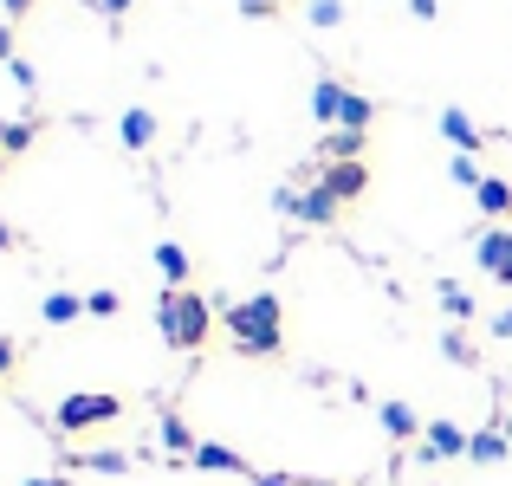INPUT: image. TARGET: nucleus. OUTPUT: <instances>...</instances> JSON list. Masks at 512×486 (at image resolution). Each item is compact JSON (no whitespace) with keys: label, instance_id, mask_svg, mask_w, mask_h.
Listing matches in <instances>:
<instances>
[{"label":"nucleus","instance_id":"f257e3e1","mask_svg":"<svg viewBox=\"0 0 512 486\" xmlns=\"http://www.w3.org/2000/svg\"><path fill=\"white\" fill-rule=\"evenodd\" d=\"M221 324H227V344L240 357H279V344H286V312H279L273 292H253V299L227 305Z\"/></svg>","mask_w":512,"mask_h":486},{"label":"nucleus","instance_id":"f03ea898","mask_svg":"<svg viewBox=\"0 0 512 486\" xmlns=\"http://www.w3.org/2000/svg\"><path fill=\"white\" fill-rule=\"evenodd\" d=\"M208 324H214V305L201 299V292L169 286L163 299H156V331H163L169 350H201L208 344Z\"/></svg>","mask_w":512,"mask_h":486},{"label":"nucleus","instance_id":"7ed1b4c3","mask_svg":"<svg viewBox=\"0 0 512 486\" xmlns=\"http://www.w3.org/2000/svg\"><path fill=\"white\" fill-rule=\"evenodd\" d=\"M124 415V402L117 396H104V389H85V396H65L59 402V435H85V428H104V422H117Z\"/></svg>","mask_w":512,"mask_h":486},{"label":"nucleus","instance_id":"20e7f679","mask_svg":"<svg viewBox=\"0 0 512 486\" xmlns=\"http://www.w3.org/2000/svg\"><path fill=\"white\" fill-rule=\"evenodd\" d=\"M474 260L487 279H500V286H512V227H487V234L474 240Z\"/></svg>","mask_w":512,"mask_h":486},{"label":"nucleus","instance_id":"39448f33","mask_svg":"<svg viewBox=\"0 0 512 486\" xmlns=\"http://www.w3.org/2000/svg\"><path fill=\"white\" fill-rule=\"evenodd\" d=\"M318 182H325L338 201H357V195H370V162H325Z\"/></svg>","mask_w":512,"mask_h":486},{"label":"nucleus","instance_id":"423d86ee","mask_svg":"<svg viewBox=\"0 0 512 486\" xmlns=\"http://www.w3.org/2000/svg\"><path fill=\"white\" fill-rule=\"evenodd\" d=\"M338 208H344V201H338V195H331V188H325V182H318V188H305V195H299V201H292V214H299V221H305V227H331V221H338Z\"/></svg>","mask_w":512,"mask_h":486},{"label":"nucleus","instance_id":"0eeeda50","mask_svg":"<svg viewBox=\"0 0 512 486\" xmlns=\"http://www.w3.org/2000/svg\"><path fill=\"white\" fill-rule=\"evenodd\" d=\"M467 441H474V435H461L454 422H428V435H422V461H454V454H467Z\"/></svg>","mask_w":512,"mask_h":486},{"label":"nucleus","instance_id":"6e6552de","mask_svg":"<svg viewBox=\"0 0 512 486\" xmlns=\"http://www.w3.org/2000/svg\"><path fill=\"white\" fill-rule=\"evenodd\" d=\"M344 98H350V91L338 85V78H318V85H312V117H318L325 130H338V117H344Z\"/></svg>","mask_w":512,"mask_h":486},{"label":"nucleus","instance_id":"1a4fd4ad","mask_svg":"<svg viewBox=\"0 0 512 486\" xmlns=\"http://www.w3.org/2000/svg\"><path fill=\"white\" fill-rule=\"evenodd\" d=\"M441 137H448L461 156L480 150V130H474V117H467V111H441Z\"/></svg>","mask_w":512,"mask_h":486},{"label":"nucleus","instance_id":"9d476101","mask_svg":"<svg viewBox=\"0 0 512 486\" xmlns=\"http://www.w3.org/2000/svg\"><path fill=\"white\" fill-rule=\"evenodd\" d=\"M195 467H208V474H247V461H240L234 448H221V441H201V448H195Z\"/></svg>","mask_w":512,"mask_h":486},{"label":"nucleus","instance_id":"9b49d317","mask_svg":"<svg viewBox=\"0 0 512 486\" xmlns=\"http://www.w3.org/2000/svg\"><path fill=\"white\" fill-rule=\"evenodd\" d=\"M117 137H124V150H150V143H156V117L150 111H124Z\"/></svg>","mask_w":512,"mask_h":486},{"label":"nucleus","instance_id":"f8f14e48","mask_svg":"<svg viewBox=\"0 0 512 486\" xmlns=\"http://www.w3.org/2000/svg\"><path fill=\"white\" fill-rule=\"evenodd\" d=\"M467 454H474L480 467H493V461H506L512 454V441H506V428H480L474 441H467Z\"/></svg>","mask_w":512,"mask_h":486},{"label":"nucleus","instance_id":"ddd939ff","mask_svg":"<svg viewBox=\"0 0 512 486\" xmlns=\"http://www.w3.org/2000/svg\"><path fill=\"white\" fill-rule=\"evenodd\" d=\"M474 201H480V214H493V221H500V214H512V182H500V175H487V182L474 188Z\"/></svg>","mask_w":512,"mask_h":486},{"label":"nucleus","instance_id":"4468645a","mask_svg":"<svg viewBox=\"0 0 512 486\" xmlns=\"http://www.w3.org/2000/svg\"><path fill=\"white\" fill-rule=\"evenodd\" d=\"M363 143H370L363 130H331V137H325V156L331 162H363Z\"/></svg>","mask_w":512,"mask_h":486},{"label":"nucleus","instance_id":"2eb2a0df","mask_svg":"<svg viewBox=\"0 0 512 486\" xmlns=\"http://www.w3.org/2000/svg\"><path fill=\"white\" fill-rule=\"evenodd\" d=\"M383 428H389L396 441H415V435H422V422H415L409 402H383Z\"/></svg>","mask_w":512,"mask_h":486},{"label":"nucleus","instance_id":"dca6fc26","mask_svg":"<svg viewBox=\"0 0 512 486\" xmlns=\"http://www.w3.org/2000/svg\"><path fill=\"white\" fill-rule=\"evenodd\" d=\"M156 273H163L169 286H182V279H188V253L175 247V240H156Z\"/></svg>","mask_w":512,"mask_h":486},{"label":"nucleus","instance_id":"f3484780","mask_svg":"<svg viewBox=\"0 0 512 486\" xmlns=\"http://www.w3.org/2000/svg\"><path fill=\"white\" fill-rule=\"evenodd\" d=\"M370 124H376V98L350 91V98H344V117H338V130H370Z\"/></svg>","mask_w":512,"mask_h":486},{"label":"nucleus","instance_id":"a211bd4d","mask_svg":"<svg viewBox=\"0 0 512 486\" xmlns=\"http://www.w3.org/2000/svg\"><path fill=\"white\" fill-rule=\"evenodd\" d=\"M163 448H169V454H188V461H195V448H201V441L188 435V422H182V415H163Z\"/></svg>","mask_w":512,"mask_h":486},{"label":"nucleus","instance_id":"6ab92c4d","mask_svg":"<svg viewBox=\"0 0 512 486\" xmlns=\"http://www.w3.org/2000/svg\"><path fill=\"white\" fill-rule=\"evenodd\" d=\"M33 137H39V124H33V117H20V124H0V150H7V156L33 150Z\"/></svg>","mask_w":512,"mask_h":486},{"label":"nucleus","instance_id":"aec40b11","mask_svg":"<svg viewBox=\"0 0 512 486\" xmlns=\"http://www.w3.org/2000/svg\"><path fill=\"white\" fill-rule=\"evenodd\" d=\"M441 312H448L454 324H467V318H474V292H461V286L448 279V286H441Z\"/></svg>","mask_w":512,"mask_h":486},{"label":"nucleus","instance_id":"412c9836","mask_svg":"<svg viewBox=\"0 0 512 486\" xmlns=\"http://www.w3.org/2000/svg\"><path fill=\"white\" fill-rule=\"evenodd\" d=\"M39 312H46V324H72L78 312H85V299H72V292H52V299L39 305Z\"/></svg>","mask_w":512,"mask_h":486},{"label":"nucleus","instance_id":"4be33fe9","mask_svg":"<svg viewBox=\"0 0 512 486\" xmlns=\"http://www.w3.org/2000/svg\"><path fill=\"white\" fill-rule=\"evenodd\" d=\"M85 467H91V474H124V467H130V454H117V448H98V454H85Z\"/></svg>","mask_w":512,"mask_h":486},{"label":"nucleus","instance_id":"5701e85b","mask_svg":"<svg viewBox=\"0 0 512 486\" xmlns=\"http://www.w3.org/2000/svg\"><path fill=\"white\" fill-rule=\"evenodd\" d=\"M85 312L91 318H117V312H124V299H117V292H85Z\"/></svg>","mask_w":512,"mask_h":486},{"label":"nucleus","instance_id":"b1692460","mask_svg":"<svg viewBox=\"0 0 512 486\" xmlns=\"http://www.w3.org/2000/svg\"><path fill=\"white\" fill-rule=\"evenodd\" d=\"M448 175H454L461 188H480V182H487V175L474 169V156H454V162H448Z\"/></svg>","mask_w":512,"mask_h":486},{"label":"nucleus","instance_id":"393cba45","mask_svg":"<svg viewBox=\"0 0 512 486\" xmlns=\"http://www.w3.org/2000/svg\"><path fill=\"white\" fill-rule=\"evenodd\" d=\"M312 26H344V0H312Z\"/></svg>","mask_w":512,"mask_h":486},{"label":"nucleus","instance_id":"a878e982","mask_svg":"<svg viewBox=\"0 0 512 486\" xmlns=\"http://www.w3.org/2000/svg\"><path fill=\"white\" fill-rule=\"evenodd\" d=\"M441 350H448V363H474V344H467L461 331H448V337H441Z\"/></svg>","mask_w":512,"mask_h":486},{"label":"nucleus","instance_id":"bb28decb","mask_svg":"<svg viewBox=\"0 0 512 486\" xmlns=\"http://www.w3.org/2000/svg\"><path fill=\"white\" fill-rule=\"evenodd\" d=\"M7 72H13V85H20V91H39V72H33V65H26V59H13Z\"/></svg>","mask_w":512,"mask_h":486},{"label":"nucleus","instance_id":"cd10ccee","mask_svg":"<svg viewBox=\"0 0 512 486\" xmlns=\"http://www.w3.org/2000/svg\"><path fill=\"white\" fill-rule=\"evenodd\" d=\"M13 363H20V344H13V337H0V376H13Z\"/></svg>","mask_w":512,"mask_h":486},{"label":"nucleus","instance_id":"c85d7f7f","mask_svg":"<svg viewBox=\"0 0 512 486\" xmlns=\"http://www.w3.org/2000/svg\"><path fill=\"white\" fill-rule=\"evenodd\" d=\"M98 7H104V13H111V20H124V13H130V7H137V0H98Z\"/></svg>","mask_w":512,"mask_h":486},{"label":"nucleus","instance_id":"c756f323","mask_svg":"<svg viewBox=\"0 0 512 486\" xmlns=\"http://www.w3.org/2000/svg\"><path fill=\"white\" fill-rule=\"evenodd\" d=\"M13 59H20V52H13V33L0 26V65H13Z\"/></svg>","mask_w":512,"mask_h":486},{"label":"nucleus","instance_id":"7c9ffc66","mask_svg":"<svg viewBox=\"0 0 512 486\" xmlns=\"http://www.w3.org/2000/svg\"><path fill=\"white\" fill-rule=\"evenodd\" d=\"M409 13L415 20H435V0H409Z\"/></svg>","mask_w":512,"mask_h":486},{"label":"nucleus","instance_id":"2f4dec72","mask_svg":"<svg viewBox=\"0 0 512 486\" xmlns=\"http://www.w3.org/2000/svg\"><path fill=\"white\" fill-rule=\"evenodd\" d=\"M7 247H20V234H13V227L0 221V253H7Z\"/></svg>","mask_w":512,"mask_h":486},{"label":"nucleus","instance_id":"473e14b6","mask_svg":"<svg viewBox=\"0 0 512 486\" xmlns=\"http://www.w3.org/2000/svg\"><path fill=\"white\" fill-rule=\"evenodd\" d=\"M493 337H512V312H500V318H493Z\"/></svg>","mask_w":512,"mask_h":486},{"label":"nucleus","instance_id":"72a5a7b5","mask_svg":"<svg viewBox=\"0 0 512 486\" xmlns=\"http://www.w3.org/2000/svg\"><path fill=\"white\" fill-rule=\"evenodd\" d=\"M26 486H72L65 474H39V480H26Z\"/></svg>","mask_w":512,"mask_h":486},{"label":"nucleus","instance_id":"f704fd0d","mask_svg":"<svg viewBox=\"0 0 512 486\" xmlns=\"http://www.w3.org/2000/svg\"><path fill=\"white\" fill-rule=\"evenodd\" d=\"M253 486H292V480H286V474H260Z\"/></svg>","mask_w":512,"mask_h":486},{"label":"nucleus","instance_id":"c9c22d12","mask_svg":"<svg viewBox=\"0 0 512 486\" xmlns=\"http://www.w3.org/2000/svg\"><path fill=\"white\" fill-rule=\"evenodd\" d=\"M0 7H7V13H26V7H33V0H0Z\"/></svg>","mask_w":512,"mask_h":486},{"label":"nucleus","instance_id":"e433bc0d","mask_svg":"<svg viewBox=\"0 0 512 486\" xmlns=\"http://www.w3.org/2000/svg\"><path fill=\"white\" fill-rule=\"evenodd\" d=\"M506 441H512V415H506Z\"/></svg>","mask_w":512,"mask_h":486},{"label":"nucleus","instance_id":"4c0bfd02","mask_svg":"<svg viewBox=\"0 0 512 486\" xmlns=\"http://www.w3.org/2000/svg\"><path fill=\"white\" fill-rule=\"evenodd\" d=\"M0 169H7V150H0Z\"/></svg>","mask_w":512,"mask_h":486},{"label":"nucleus","instance_id":"58836bf2","mask_svg":"<svg viewBox=\"0 0 512 486\" xmlns=\"http://www.w3.org/2000/svg\"><path fill=\"white\" fill-rule=\"evenodd\" d=\"M260 7H279V0H260Z\"/></svg>","mask_w":512,"mask_h":486}]
</instances>
